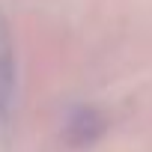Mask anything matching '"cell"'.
Here are the masks:
<instances>
[{
  "label": "cell",
  "instance_id": "6da1fadb",
  "mask_svg": "<svg viewBox=\"0 0 152 152\" xmlns=\"http://www.w3.org/2000/svg\"><path fill=\"white\" fill-rule=\"evenodd\" d=\"M99 134H102V116L96 110H78V113L69 119V125H66V137L75 146H87Z\"/></svg>",
  "mask_w": 152,
  "mask_h": 152
},
{
  "label": "cell",
  "instance_id": "7a4b0ae2",
  "mask_svg": "<svg viewBox=\"0 0 152 152\" xmlns=\"http://www.w3.org/2000/svg\"><path fill=\"white\" fill-rule=\"evenodd\" d=\"M12 87V57H9V39L6 33H0V93H9Z\"/></svg>",
  "mask_w": 152,
  "mask_h": 152
}]
</instances>
